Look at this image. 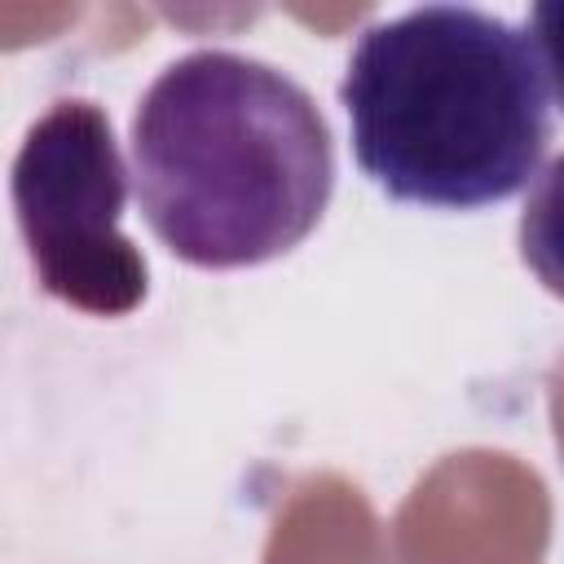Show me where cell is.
<instances>
[{"label": "cell", "mask_w": 564, "mask_h": 564, "mask_svg": "<svg viewBox=\"0 0 564 564\" xmlns=\"http://www.w3.org/2000/svg\"><path fill=\"white\" fill-rule=\"evenodd\" d=\"M132 185L176 260L247 269L317 229L335 189V141L286 70L198 48L163 66L137 101Z\"/></svg>", "instance_id": "6da1fadb"}, {"label": "cell", "mask_w": 564, "mask_h": 564, "mask_svg": "<svg viewBox=\"0 0 564 564\" xmlns=\"http://www.w3.org/2000/svg\"><path fill=\"white\" fill-rule=\"evenodd\" d=\"M339 106L357 167L414 207L502 203L529 185L551 141L533 40L471 4H423L366 26Z\"/></svg>", "instance_id": "7a4b0ae2"}, {"label": "cell", "mask_w": 564, "mask_h": 564, "mask_svg": "<svg viewBox=\"0 0 564 564\" xmlns=\"http://www.w3.org/2000/svg\"><path fill=\"white\" fill-rule=\"evenodd\" d=\"M128 167L97 101L62 97L22 137L13 212L40 286L93 317H123L145 300V260L123 238Z\"/></svg>", "instance_id": "3957f363"}, {"label": "cell", "mask_w": 564, "mask_h": 564, "mask_svg": "<svg viewBox=\"0 0 564 564\" xmlns=\"http://www.w3.org/2000/svg\"><path fill=\"white\" fill-rule=\"evenodd\" d=\"M520 260L564 300V154L546 163L520 212Z\"/></svg>", "instance_id": "277c9868"}, {"label": "cell", "mask_w": 564, "mask_h": 564, "mask_svg": "<svg viewBox=\"0 0 564 564\" xmlns=\"http://www.w3.org/2000/svg\"><path fill=\"white\" fill-rule=\"evenodd\" d=\"M529 40L538 48V62L555 101L564 106V0H542L529 9Z\"/></svg>", "instance_id": "5b68a950"}]
</instances>
